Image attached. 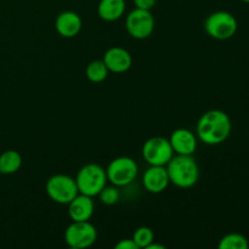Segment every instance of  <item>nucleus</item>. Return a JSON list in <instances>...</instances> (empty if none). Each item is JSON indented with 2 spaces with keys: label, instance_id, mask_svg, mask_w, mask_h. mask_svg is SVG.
Segmentation results:
<instances>
[{
  "label": "nucleus",
  "instance_id": "obj_1",
  "mask_svg": "<svg viewBox=\"0 0 249 249\" xmlns=\"http://www.w3.org/2000/svg\"><path fill=\"white\" fill-rule=\"evenodd\" d=\"M231 119L220 109H211L199 118L196 133L199 140L206 145H219L230 136Z\"/></svg>",
  "mask_w": 249,
  "mask_h": 249
},
{
  "label": "nucleus",
  "instance_id": "obj_2",
  "mask_svg": "<svg viewBox=\"0 0 249 249\" xmlns=\"http://www.w3.org/2000/svg\"><path fill=\"white\" fill-rule=\"evenodd\" d=\"M169 180L179 189H190L199 179V168L192 156L177 155L165 165Z\"/></svg>",
  "mask_w": 249,
  "mask_h": 249
},
{
  "label": "nucleus",
  "instance_id": "obj_3",
  "mask_svg": "<svg viewBox=\"0 0 249 249\" xmlns=\"http://www.w3.org/2000/svg\"><path fill=\"white\" fill-rule=\"evenodd\" d=\"M107 181L108 180H107L106 170L101 165L95 163H88L83 165L75 178V184L79 194L90 197L97 196L106 186Z\"/></svg>",
  "mask_w": 249,
  "mask_h": 249
},
{
  "label": "nucleus",
  "instance_id": "obj_4",
  "mask_svg": "<svg viewBox=\"0 0 249 249\" xmlns=\"http://www.w3.org/2000/svg\"><path fill=\"white\" fill-rule=\"evenodd\" d=\"M139 167L135 160L126 156L117 157L107 165V180L117 187L128 186L136 179Z\"/></svg>",
  "mask_w": 249,
  "mask_h": 249
},
{
  "label": "nucleus",
  "instance_id": "obj_5",
  "mask_svg": "<svg viewBox=\"0 0 249 249\" xmlns=\"http://www.w3.org/2000/svg\"><path fill=\"white\" fill-rule=\"evenodd\" d=\"M207 34L216 40H228L237 32V21L228 11H216L209 15L204 22Z\"/></svg>",
  "mask_w": 249,
  "mask_h": 249
},
{
  "label": "nucleus",
  "instance_id": "obj_6",
  "mask_svg": "<svg viewBox=\"0 0 249 249\" xmlns=\"http://www.w3.org/2000/svg\"><path fill=\"white\" fill-rule=\"evenodd\" d=\"M45 190L49 198L58 204H68L79 194L75 179L66 174L53 175L46 181Z\"/></svg>",
  "mask_w": 249,
  "mask_h": 249
},
{
  "label": "nucleus",
  "instance_id": "obj_7",
  "mask_svg": "<svg viewBox=\"0 0 249 249\" xmlns=\"http://www.w3.org/2000/svg\"><path fill=\"white\" fill-rule=\"evenodd\" d=\"M97 238L96 228L88 221H73L65 231V241L68 247L83 249L91 247Z\"/></svg>",
  "mask_w": 249,
  "mask_h": 249
},
{
  "label": "nucleus",
  "instance_id": "obj_8",
  "mask_svg": "<svg viewBox=\"0 0 249 249\" xmlns=\"http://www.w3.org/2000/svg\"><path fill=\"white\" fill-rule=\"evenodd\" d=\"M174 156L169 139L153 136L142 146V157L150 165H167Z\"/></svg>",
  "mask_w": 249,
  "mask_h": 249
},
{
  "label": "nucleus",
  "instance_id": "obj_9",
  "mask_svg": "<svg viewBox=\"0 0 249 249\" xmlns=\"http://www.w3.org/2000/svg\"><path fill=\"white\" fill-rule=\"evenodd\" d=\"M125 27L130 36L135 39H146L153 33L155 17L151 10L135 9L126 16Z\"/></svg>",
  "mask_w": 249,
  "mask_h": 249
},
{
  "label": "nucleus",
  "instance_id": "obj_10",
  "mask_svg": "<svg viewBox=\"0 0 249 249\" xmlns=\"http://www.w3.org/2000/svg\"><path fill=\"white\" fill-rule=\"evenodd\" d=\"M143 186L151 194H162L170 184L165 165H150L143 173Z\"/></svg>",
  "mask_w": 249,
  "mask_h": 249
},
{
  "label": "nucleus",
  "instance_id": "obj_11",
  "mask_svg": "<svg viewBox=\"0 0 249 249\" xmlns=\"http://www.w3.org/2000/svg\"><path fill=\"white\" fill-rule=\"evenodd\" d=\"M173 151L177 155L192 156L197 148V138L191 130L185 128L177 129L169 138Z\"/></svg>",
  "mask_w": 249,
  "mask_h": 249
},
{
  "label": "nucleus",
  "instance_id": "obj_12",
  "mask_svg": "<svg viewBox=\"0 0 249 249\" xmlns=\"http://www.w3.org/2000/svg\"><path fill=\"white\" fill-rule=\"evenodd\" d=\"M102 61L107 66L109 72L113 73H124L131 67L133 58H131L130 53L128 50L119 46L108 49L105 53Z\"/></svg>",
  "mask_w": 249,
  "mask_h": 249
},
{
  "label": "nucleus",
  "instance_id": "obj_13",
  "mask_svg": "<svg viewBox=\"0 0 249 249\" xmlns=\"http://www.w3.org/2000/svg\"><path fill=\"white\" fill-rule=\"evenodd\" d=\"M68 206V215L72 221H88L91 219L95 211L92 197L78 194Z\"/></svg>",
  "mask_w": 249,
  "mask_h": 249
},
{
  "label": "nucleus",
  "instance_id": "obj_14",
  "mask_svg": "<svg viewBox=\"0 0 249 249\" xmlns=\"http://www.w3.org/2000/svg\"><path fill=\"white\" fill-rule=\"evenodd\" d=\"M55 28L63 38H74L82 29V18L74 11H63L56 18Z\"/></svg>",
  "mask_w": 249,
  "mask_h": 249
},
{
  "label": "nucleus",
  "instance_id": "obj_15",
  "mask_svg": "<svg viewBox=\"0 0 249 249\" xmlns=\"http://www.w3.org/2000/svg\"><path fill=\"white\" fill-rule=\"evenodd\" d=\"M125 11V0H101L97 6L100 18L113 22L121 18Z\"/></svg>",
  "mask_w": 249,
  "mask_h": 249
},
{
  "label": "nucleus",
  "instance_id": "obj_16",
  "mask_svg": "<svg viewBox=\"0 0 249 249\" xmlns=\"http://www.w3.org/2000/svg\"><path fill=\"white\" fill-rule=\"evenodd\" d=\"M22 157L17 151L7 150L0 155V174L11 175L19 170Z\"/></svg>",
  "mask_w": 249,
  "mask_h": 249
},
{
  "label": "nucleus",
  "instance_id": "obj_17",
  "mask_svg": "<svg viewBox=\"0 0 249 249\" xmlns=\"http://www.w3.org/2000/svg\"><path fill=\"white\" fill-rule=\"evenodd\" d=\"M108 68L105 65L102 60H95L88 65L87 70H85V74L87 78L92 83H101L108 75Z\"/></svg>",
  "mask_w": 249,
  "mask_h": 249
},
{
  "label": "nucleus",
  "instance_id": "obj_18",
  "mask_svg": "<svg viewBox=\"0 0 249 249\" xmlns=\"http://www.w3.org/2000/svg\"><path fill=\"white\" fill-rule=\"evenodd\" d=\"M218 247L220 249H248V240L241 233H228L219 242Z\"/></svg>",
  "mask_w": 249,
  "mask_h": 249
},
{
  "label": "nucleus",
  "instance_id": "obj_19",
  "mask_svg": "<svg viewBox=\"0 0 249 249\" xmlns=\"http://www.w3.org/2000/svg\"><path fill=\"white\" fill-rule=\"evenodd\" d=\"M133 241L138 248H147L152 242H155V233L147 226H141L136 229L133 235Z\"/></svg>",
  "mask_w": 249,
  "mask_h": 249
},
{
  "label": "nucleus",
  "instance_id": "obj_20",
  "mask_svg": "<svg viewBox=\"0 0 249 249\" xmlns=\"http://www.w3.org/2000/svg\"><path fill=\"white\" fill-rule=\"evenodd\" d=\"M97 196L100 197V201H101L102 204H105V206H113V204H116L119 201L121 195H119L117 186L113 185V186H105Z\"/></svg>",
  "mask_w": 249,
  "mask_h": 249
},
{
  "label": "nucleus",
  "instance_id": "obj_21",
  "mask_svg": "<svg viewBox=\"0 0 249 249\" xmlns=\"http://www.w3.org/2000/svg\"><path fill=\"white\" fill-rule=\"evenodd\" d=\"M116 249H139L138 246L133 241V238H125V240H121L116 246Z\"/></svg>",
  "mask_w": 249,
  "mask_h": 249
},
{
  "label": "nucleus",
  "instance_id": "obj_22",
  "mask_svg": "<svg viewBox=\"0 0 249 249\" xmlns=\"http://www.w3.org/2000/svg\"><path fill=\"white\" fill-rule=\"evenodd\" d=\"M133 1L138 9L151 10L156 5L157 0H133Z\"/></svg>",
  "mask_w": 249,
  "mask_h": 249
},
{
  "label": "nucleus",
  "instance_id": "obj_23",
  "mask_svg": "<svg viewBox=\"0 0 249 249\" xmlns=\"http://www.w3.org/2000/svg\"><path fill=\"white\" fill-rule=\"evenodd\" d=\"M164 248H165V247H164V246H163V245H158V243L152 242L146 249H164Z\"/></svg>",
  "mask_w": 249,
  "mask_h": 249
},
{
  "label": "nucleus",
  "instance_id": "obj_24",
  "mask_svg": "<svg viewBox=\"0 0 249 249\" xmlns=\"http://www.w3.org/2000/svg\"><path fill=\"white\" fill-rule=\"evenodd\" d=\"M243 2H247V4H249V0H242Z\"/></svg>",
  "mask_w": 249,
  "mask_h": 249
}]
</instances>
